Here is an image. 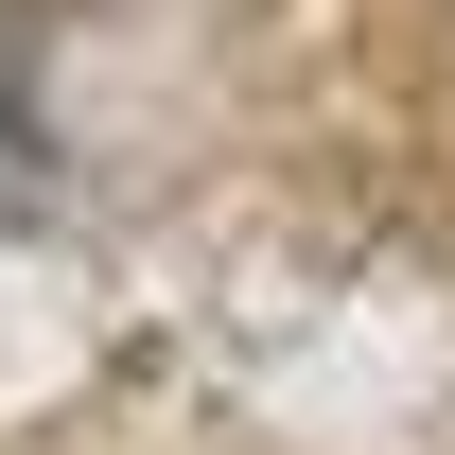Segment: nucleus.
<instances>
[]
</instances>
